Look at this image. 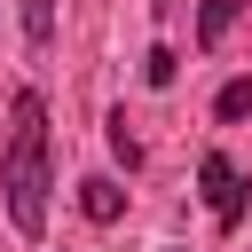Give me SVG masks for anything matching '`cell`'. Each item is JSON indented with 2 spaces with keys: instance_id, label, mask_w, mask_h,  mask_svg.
I'll return each instance as SVG.
<instances>
[{
  "instance_id": "obj_1",
  "label": "cell",
  "mask_w": 252,
  "mask_h": 252,
  "mask_svg": "<svg viewBox=\"0 0 252 252\" xmlns=\"http://www.w3.org/2000/svg\"><path fill=\"white\" fill-rule=\"evenodd\" d=\"M47 94L39 87H16L8 102V150H0V197H8V220L16 236H39L47 228Z\"/></svg>"
},
{
  "instance_id": "obj_2",
  "label": "cell",
  "mask_w": 252,
  "mask_h": 252,
  "mask_svg": "<svg viewBox=\"0 0 252 252\" xmlns=\"http://www.w3.org/2000/svg\"><path fill=\"white\" fill-rule=\"evenodd\" d=\"M197 181H205L213 220H220V228H236V220H244V205H252V181L236 173V158H228V150H205V158H197Z\"/></svg>"
},
{
  "instance_id": "obj_3",
  "label": "cell",
  "mask_w": 252,
  "mask_h": 252,
  "mask_svg": "<svg viewBox=\"0 0 252 252\" xmlns=\"http://www.w3.org/2000/svg\"><path fill=\"white\" fill-rule=\"evenodd\" d=\"M79 213H87L94 228H110V220L126 213V189H118V181H102V173H87V181H79Z\"/></svg>"
},
{
  "instance_id": "obj_4",
  "label": "cell",
  "mask_w": 252,
  "mask_h": 252,
  "mask_svg": "<svg viewBox=\"0 0 252 252\" xmlns=\"http://www.w3.org/2000/svg\"><path fill=\"white\" fill-rule=\"evenodd\" d=\"M236 16H244V0H205V8H197V47H220Z\"/></svg>"
},
{
  "instance_id": "obj_5",
  "label": "cell",
  "mask_w": 252,
  "mask_h": 252,
  "mask_svg": "<svg viewBox=\"0 0 252 252\" xmlns=\"http://www.w3.org/2000/svg\"><path fill=\"white\" fill-rule=\"evenodd\" d=\"M24 39H32V47L55 39V0H24Z\"/></svg>"
},
{
  "instance_id": "obj_6",
  "label": "cell",
  "mask_w": 252,
  "mask_h": 252,
  "mask_svg": "<svg viewBox=\"0 0 252 252\" xmlns=\"http://www.w3.org/2000/svg\"><path fill=\"white\" fill-rule=\"evenodd\" d=\"M213 110H220V118H252V79H228V87L213 94Z\"/></svg>"
},
{
  "instance_id": "obj_7",
  "label": "cell",
  "mask_w": 252,
  "mask_h": 252,
  "mask_svg": "<svg viewBox=\"0 0 252 252\" xmlns=\"http://www.w3.org/2000/svg\"><path fill=\"white\" fill-rule=\"evenodd\" d=\"M110 150H118V165H126V173L142 165V142L126 134V110H110Z\"/></svg>"
},
{
  "instance_id": "obj_8",
  "label": "cell",
  "mask_w": 252,
  "mask_h": 252,
  "mask_svg": "<svg viewBox=\"0 0 252 252\" xmlns=\"http://www.w3.org/2000/svg\"><path fill=\"white\" fill-rule=\"evenodd\" d=\"M173 71H181V55H173V47H150V63H142V79H150V87H173Z\"/></svg>"
},
{
  "instance_id": "obj_9",
  "label": "cell",
  "mask_w": 252,
  "mask_h": 252,
  "mask_svg": "<svg viewBox=\"0 0 252 252\" xmlns=\"http://www.w3.org/2000/svg\"><path fill=\"white\" fill-rule=\"evenodd\" d=\"M173 252H181V244H173Z\"/></svg>"
}]
</instances>
